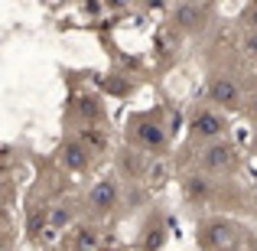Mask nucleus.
Wrapping results in <instances>:
<instances>
[{
    "mask_svg": "<svg viewBox=\"0 0 257 251\" xmlns=\"http://www.w3.org/2000/svg\"><path fill=\"white\" fill-rule=\"evenodd\" d=\"M98 245V228L94 225H78L72 235V251H94Z\"/></svg>",
    "mask_w": 257,
    "mask_h": 251,
    "instance_id": "nucleus-11",
    "label": "nucleus"
},
{
    "mask_svg": "<svg viewBox=\"0 0 257 251\" xmlns=\"http://www.w3.org/2000/svg\"><path fill=\"white\" fill-rule=\"evenodd\" d=\"M241 46H244L247 56L257 59V30H244V36H241Z\"/></svg>",
    "mask_w": 257,
    "mask_h": 251,
    "instance_id": "nucleus-14",
    "label": "nucleus"
},
{
    "mask_svg": "<svg viewBox=\"0 0 257 251\" xmlns=\"http://www.w3.org/2000/svg\"><path fill=\"white\" fill-rule=\"evenodd\" d=\"M238 163H241V157L228 140H212V144H205L202 153H199V166L205 170V173H215V176L234 173Z\"/></svg>",
    "mask_w": 257,
    "mask_h": 251,
    "instance_id": "nucleus-1",
    "label": "nucleus"
},
{
    "mask_svg": "<svg viewBox=\"0 0 257 251\" xmlns=\"http://www.w3.org/2000/svg\"><path fill=\"white\" fill-rule=\"evenodd\" d=\"M78 137H82V144L88 147V150H104V147H107L104 131H101V127H94V124H85Z\"/></svg>",
    "mask_w": 257,
    "mask_h": 251,
    "instance_id": "nucleus-12",
    "label": "nucleus"
},
{
    "mask_svg": "<svg viewBox=\"0 0 257 251\" xmlns=\"http://www.w3.org/2000/svg\"><path fill=\"white\" fill-rule=\"evenodd\" d=\"M78 114L85 118V124H94V121L104 118V108L94 95H78Z\"/></svg>",
    "mask_w": 257,
    "mask_h": 251,
    "instance_id": "nucleus-10",
    "label": "nucleus"
},
{
    "mask_svg": "<svg viewBox=\"0 0 257 251\" xmlns=\"http://www.w3.org/2000/svg\"><path fill=\"white\" fill-rule=\"evenodd\" d=\"M247 111H251L254 118H257V95H251V98H247Z\"/></svg>",
    "mask_w": 257,
    "mask_h": 251,
    "instance_id": "nucleus-16",
    "label": "nucleus"
},
{
    "mask_svg": "<svg viewBox=\"0 0 257 251\" xmlns=\"http://www.w3.org/2000/svg\"><path fill=\"white\" fill-rule=\"evenodd\" d=\"M134 140H137L140 153H153V150H163L166 134H163V127H160L153 118L150 121H147V118H137V121H134Z\"/></svg>",
    "mask_w": 257,
    "mask_h": 251,
    "instance_id": "nucleus-4",
    "label": "nucleus"
},
{
    "mask_svg": "<svg viewBox=\"0 0 257 251\" xmlns=\"http://www.w3.org/2000/svg\"><path fill=\"white\" fill-rule=\"evenodd\" d=\"M231 232L234 228L228 222H208V225H202V245L212 248V251L231 248Z\"/></svg>",
    "mask_w": 257,
    "mask_h": 251,
    "instance_id": "nucleus-7",
    "label": "nucleus"
},
{
    "mask_svg": "<svg viewBox=\"0 0 257 251\" xmlns=\"http://www.w3.org/2000/svg\"><path fill=\"white\" fill-rule=\"evenodd\" d=\"M88 212L98 215V219H104V215H111L114 209H117V183L114 180H101L94 183L91 189H88Z\"/></svg>",
    "mask_w": 257,
    "mask_h": 251,
    "instance_id": "nucleus-2",
    "label": "nucleus"
},
{
    "mask_svg": "<svg viewBox=\"0 0 257 251\" xmlns=\"http://www.w3.org/2000/svg\"><path fill=\"white\" fill-rule=\"evenodd\" d=\"M49 225H52V228L69 225V212H65V206H56V209L49 212Z\"/></svg>",
    "mask_w": 257,
    "mask_h": 251,
    "instance_id": "nucleus-13",
    "label": "nucleus"
},
{
    "mask_svg": "<svg viewBox=\"0 0 257 251\" xmlns=\"http://www.w3.org/2000/svg\"><path fill=\"white\" fill-rule=\"evenodd\" d=\"M88 147L82 144V140H65L62 147V163L72 170V173H82V170H88V163H91V157H88Z\"/></svg>",
    "mask_w": 257,
    "mask_h": 251,
    "instance_id": "nucleus-8",
    "label": "nucleus"
},
{
    "mask_svg": "<svg viewBox=\"0 0 257 251\" xmlns=\"http://www.w3.org/2000/svg\"><path fill=\"white\" fill-rule=\"evenodd\" d=\"M173 20L182 33H199L208 20V7H199V4H179L173 10Z\"/></svg>",
    "mask_w": 257,
    "mask_h": 251,
    "instance_id": "nucleus-6",
    "label": "nucleus"
},
{
    "mask_svg": "<svg viewBox=\"0 0 257 251\" xmlns=\"http://www.w3.org/2000/svg\"><path fill=\"white\" fill-rule=\"evenodd\" d=\"M208 101L212 105H218V108H241V85L234 82V78H228V75H215L212 82H208Z\"/></svg>",
    "mask_w": 257,
    "mask_h": 251,
    "instance_id": "nucleus-3",
    "label": "nucleus"
},
{
    "mask_svg": "<svg viewBox=\"0 0 257 251\" xmlns=\"http://www.w3.org/2000/svg\"><path fill=\"white\" fill-rule=\"evenodd\" d=\"M218 251H238V248H218Z\"/></svg>",
    "mask_w": 257,
    "mask_h": 251,
    "instance_id": "nucleus-17",
    "label": "nucleus"
},
{
    "mask_svg": "<svg viewBox=\"0 0 257 251\" xmlns=\"http://www.w3.org/2000/svg\"><path fill=\"white\" fill-rule=\"evenodd\" d=\"M228 131V124H225V118H221L218 111H208V108H202V111H195V118H192V134L195 137H202V140H221V134Z\"/></svg>",
    "mask_w": 257,
    "mask_h": 251,
    "instance_id": "nucleus-5",
    "label": "nucleus"
},
{
    "mask_svg": "<svg viewBox=\"0 0 257 251\" xmlns=\"http://www.w3.org/2000/svg\"><path fill=\"white\" fill-rule=\"evenodd\" d=\"M182 193H186L189 202H208V196H212V183H208V176L189 173L186 180H182Z\"/></svg>",
    "mask_w": 257,
    "mask_h": 251,
    "instance_id": "nucleus-9",
    "label": "nucleus"
},
{
    "mask_svg": "<svg viewBox=\"0 0 257 251\" xmlns=\"http://www.w3.org/2000/svg\"><path fill=\"white\" fill-rule=\"evenodd\" d=\"M244 23H247V30H257V4H251L244 10Z\"/></svg>",
    "mask_w": 257,
    "mask_h": 251,
    "instance_id": "nucleus-15",
    "label": "nucleus"
}]
</instances>
